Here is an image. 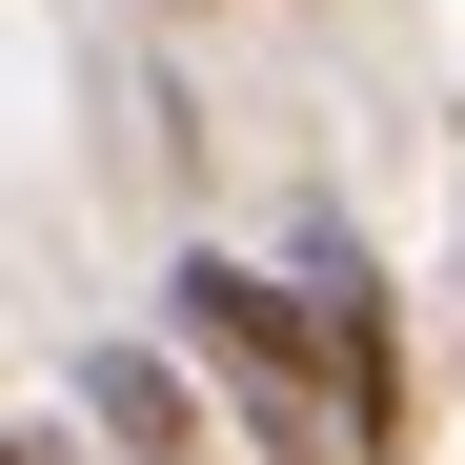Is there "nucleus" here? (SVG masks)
Returning <instances> with one entry per match:
<instances>
[{
	"label": "nucleus",
	"mask_w": 465,
	"mask_h": 465,
	"mask_svg": "<svg viewBox=\"0 0 465 465\" xmlns=\"http://www.w3.org/2000/svg\"><path fill=\"white\" fill-rule=\"evenodd\" d=\"M163 344L223 364V405H243L263 465H344V425H324V324H303V283H283V263L183 243V263H163Z\"/></svg>",
	"instance_id": "1"
},
{
	"label": "nucleus",
	"mask_w": 465,
	"mask_h": 465,
	"mask_svg": "<svg viewBox=\"0 0 465 465\" xmlns=\"http://www.w3.org/2000/svg\"><path fill=\"white\" fill-rule=\"evenodd\" d=\"M283 283H303V324H324V425H344V465H405V445H425V384H405V303H384L364 223H344V203H303Z\"/></svg>",
	"instance_id": "2"
},
{
	"label": "nucleus",
	"mask_w": 465,
	"mask_h": 465,
	"mask_svg": "<svg viewBox=\"0 0 465 465\" xmlns=\"http://www.w3.org/2000/svg\"><path fill=\"white\" fill-rule=\"evenodd\" d=\"M61 384H82V425H102V465H223V425H203V384H183V344H82Z\"/></svg>",
	"instance_id": "3"
},
{
	"label": "nucleus",
	"mask_w": 465,
	"mask_h": 465,
	"mask_svg": "<svg viewBox=\"0 0 465 465\" xmlns=\"http://www.w3.org/2000/svg\"><path fill=\"white\" fill-rule=\"evenodd\" d=\"M0 465H61V445H21V425H0Z\"/></svg>",
	"instance_id": "4"
}]
</instances>
